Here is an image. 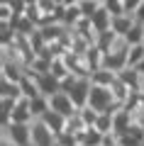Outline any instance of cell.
<instances>
[{
    "instance_id": "ffe728a7",
    "label": "cell",
    "mask_w": 144,
    "mask_h": 146,
    "mask_svg": "<svg viewBox=\"0 0 144 146\" xmlns=\"http://www.w3.org/2000/svg\"><path fill=\"white\" fill-rule=\"evenodd\" d=\"M125 39H127L129 44H142L144 42V25H142V22H134V27L127 32Z\"/></svg>"
},
{
    "instance_id": "7402d4cb",
    "label": "cell",
    "mask_w": 144,
    "mask_h": 146,
    "mask_svg": "<svg viewBox=\"0 0 144 146\" xmlns=\"http://www.w3.org/2000/svg\"><path fill=\"white\" fill-rule=\"evenodd\" d=\"M56 146H78V136L64 129V131L56 134Z\"/></svg>"
},
{
    "instance_id": "4fadbf2b",
    "label": "cell",
    "mask_w": 144,
    "mask_h": 146,
    "mask_svg": "<svg viewBox=\"0 0 144 146\" xmlns=\"http://www.w3.org/2000/svg\"><path fill=\"white\" fill-rule=\"evenodd\" d=\"M29 107H32V115L34 119H42V117L52 110V102H49V95H37V98L29 100Z\"/></svg>"
},
{
    "instance_id": "5b68a950",
    "label": "cell",
    "mask_w": 144,
    "mask_h": 146,
    "mask_svg": "<svg viewBox=\"0 0 144 146\" xmlns=\"http://www.w3.org/2000/svg\"><path fill=\"white\" fill-rule=\"evenodd\" d=\"M134 15L132 12H122V15H115L113 17V27H110V29L115 32V34H120V36H127V32L132 29L134 27Z\"/></svg>"
},
{
    "instance_id": "9a60e30c",
    "label": "cell",
    "mask_w": 144,
    "mask_h": 146,
    "mask_svg": "<svg viewBox=\"0 0 144 146\" xmlns=\"http://www.w3.org/2000/svg\"><path fill=\"white\" fill-rule=\"evenodd\" d=\"M93 83L95 85H103V88H110V85L115 83V78H117V71H110V68H100V71H95L90 76Z\"/></svg>"
},
{
    "instance_id": "8fae6325",
    "label": "cell",
    "mask_w": 144,
    "mask_h": 146,
    "mask_svg": "<svg viewBox=\"0 0 144 146\" xmlns=\"http://www.w3.org/2000/svg\"><path fill=\"white\" fill-rule=\"evenodd\" d=\"M78 144H83V146H100L103 144V131L95 129V127H86V129L78 134Z\"/></svg>"
},
{
    "instance_id": "cb8c5ba5",
    "label": "cell",
    "mask_w": 144,
    "mask_h": 146,
    "mask_svg": "<svg viewBox=\"0 0 144 146\" xmlns=\"http://www.w3.org/2000/svg\"><path fill=\"white\" fill-rule=\"evenodd\" d=\"M103 5L108 7L113 15H122V12H125V3H122V0H105Z\"/></svg>"
},
{
    "instance_id": "83f0119b",
    "label": "cell",
    "mask_w": 144,
    "mask_h": 146,
    "mask_svg": "<svg viewBox=\"0 0 144 146\" xmlns=\"http://www.w3.org/2000/svg\"><path fill=\"white\" fill-rule=\"evenodd\" d=\"M76 3H81V0H64V5H76Z\"/></svg>"
},
{
    "instance_id": "ba28073f",
    "label": "cell",
    "mask_w": 144,
    "mask_h": 146,
    "mask_svg": "<svg viewBox=\"0 0 144 146\" xmlns=\"http://www.w3.org/2000/svg\"><path fill=\"white\" fill-rule=\"evenodd\" d=\"M86 61H88V66H90V71L95 73V71H100V68H105V49L103 46H90L86 51ZM90 73V76H93Z\"/></svg>"
},
{
    "instance_id": "8992f818",
    "label": "cell",
    "mask_w": 144,
    "mask_h": 146,
    "mask_svg": "<svg viewBox=\"0 0 144 146\" xmlns=\"http://www.w3.org/2000/svg\"><path fill=\"white\" fill-rule=\"evenodd\" d=\"M113 17H115V15L108 10V7H105V5H100V7H98V12H95V15L90 17V22H93V27H95V29H98L100 34H103V32H108L110 27H113Z\"/></svg>"
},
{
    "instance_id": "9c48e42d",
    "label": "cell",
    "mask_w": 144,
    "mask_h": 146,
    "mask_svg": "<svg viewBox=\"0 0 144 146\" xmlns=\"http://www.w3.org/2000/svg\"><path fill=\"white\" fill-rule=\"evenodd\" d=\"M42 119L46 122V127H49V129H52L54 134H59V131H64V129H66V119H68V117H64L61 112H56V110H49V112H46V115L42 117Z\"/></svg>"
},
{
    "instance_id": "4dcf8cb0",
    "label": "cell",
    "mask_w": 144,
    "mask_h": 146,
    "mask_svg": "<svg viewBox=\"0 0 144 146\" xmlns=\"http://www.w3.org/2000/svg\"><path fill=\"white\" fill-rule=\"evenodd\" d=\"M54 3H56V5H64V0H54Z\"/></svg>"
},
{
    "instance_id": "1f68e13d",
    "label": "cell",
    "mask_w": 144,
    "mask_h": 146,
    "mask_svg": "<svg viewBox=\"0 0 144 146\" xmlns=\"http://www.w3.org/2000/svg\"><path fill=\"white\" fill-rule=\"evenodd\" d=\"M78 146H83V144H78Z\"/></svg>"
},
{
    "instance_id": "ac0fdd59",
    "label": "cell",
    "mask_w": 144,
    "mask_h": 146,
    "mask_svg": "<svg viewBox=\"0 0 144 146\" xmlns=\"http://www.w3.org/2000/svg\"><path fill=\"white\" fill-rule=\"evenodd\" d=\"M0 95L3 98H15L20 100L22 98V90H20V83H15V80H5V78H0Z\"/></svg>"
},
{
    "instance_id": "3957f363",
    "label": "cell",
    "mask_w": 144,
    "mask_h": 146,
    "mask_svg": "<svg viewBox=\"0 0 144 146\" xmlns=\"http://www.w3.org/2000/svg\"><path fill=\"white\" fill-rule=\"evenodd\" d=\"M0 78H5V80H15V83H20V78L27 73V68L25 66H20L17 61H12L10 56H5L3 54V61H0Z\"/></svg>"
},
{
    "instance_id": "484cf974",
    "label": "cell",
    "mask_w": 144,
    "mask_h": 146,
    "mask_svg": "<svg viewBox=\"0 0 144 146\" xmlns=\"http://www.w3.org/2000/svg\"><path fill=\"white\" fill-rule=\"evenodd\" d=\"M0 146H20V144H15V141H12L10 136H7L5 131H3V136H0Z\"/></svg>"
},
{
    "instance_id": "52a82bcc",
    "label": "cell",
    "mask_w": 144,
    "mask_h": 146,
    "mask_svg": "<svg viewBox=\"0 0 144 146\" xmlns=\"http://www.w3.org/2000/svg\"><path fill=\"white\" fill-rule=\"evenodd\" d=\"M12 122H25V124L34 122V115H32V107H29V100L27 98L17 100L15 110H12Z\"/></svg>"
},
{
    "instance_id": "5bb4252c",
    "label": "cell",
    "mask_w": 144,
    "mask_h": 146,
    "mask_svg": "<svg viewBox=\"0 0 144 146\" xmlns=\"http://www.w3.org/2000/svg\"><path fill=\"white\" fill-rule=\"evenodd\" d=\"M37 80H39V90H42V95H54L56 90H61V83H59V80L54 78L52 73L37 76Z\"/></svg>"
},
{
    "instance_id": "44dd1931",
    "label": "cell",
    "mask_w": 144,
    "mask_h": 146,
    "mask_svg": "<svg viewBox=\"0 0 144 146\" xmlns=\"http://www.w3.org/2000/svg\"><path fill=\"white\" fill-rule=\"evenodd\" d=\"M95 129H100L103 134H110L113 131V112H100L98 122H95Z\"/></svg>"
},
{
    "instance_id": "6da1fadb",
    "label": "cell",
    "mask_w": 144,
    "mask_h": 146,
    "mask_svg": "<svg viewBox=\"0 0 144 146\" xmlns=\"http://www.w3.org/2000/svg\"><path fill=\"white\" fill-rule=\"evenodd\" d=\"M88 105H90V107H95L98 112H115L117 107H122V105L115 100L113 90H110V88H103V85H95V83H93Z\"/></svg>"
},
{
    "instance_id": "d4e9b609",
    "label": "cell",
    "mask_w": 144,
    "mask_h": 146,
    "mask_svg": "<svg viewBox=\"0 0 144 146\" xmlns=\"http://www.w3.org/2000/svg\"><path fill=\"white\" fill-rule=\"evenodd\" d=\"M122 3H125V12H132V15H134V12H137V7L142 5L144 0H122Z\"/></svg>"
},
{
    "instance_id": "4316f807",
    "label": "cell",
    "mask_w": 144,
    "mask_h": 146,
    "mask_svg": "<svg viewBox=\"0 0 144 146\" xmlns=\"http://www.w3.org/2000/svg\"><path fill=\"white\" fill-rule=\"evenodd\" d=\"M134 20H137V22H142V25H144V3H142V5L137 7V12H134Z\"/></svg>"
},
{
    "instance_id": "f1b7e54d",
    "label": "cell",
    "mask_w": 144,
    "mask_h": 146,
    "mask_svg": "<svg viewBox=\"0 0 144 146\" xmlns=\"http://www.w3.org/2000/svg\"><path fill=\"white\" fill-rule=\"evenodd\" d=\"M22 3H25V5H37L39 0H22Z\"/></svg>"
},
{
    "instance_id": "d6a6232c",
    "label": "cell",
    "mask_w": 144,
    "mask_h": 146,
    "mask_svg": "<svg viewBox=\"0 0 144 146\" xmlns=\"http://www.w3.org/2000/svg\"><path fill=\"white\" fill-rule=\"evenodd\" d=\"M100 146H103V144H100Z\"/></svg>"
},
{
    "instance_id": "f546056e",
    "label": "cell",
    "mask_w": 144,
    "mask_h": 146,
    "mask_svg": "<svg viewBox=\"0 0 144 146\" xmlns=\"http://www.w3.org/2000/svg\"><path fill=\"white\" fill-rule=\"evenodd\" d=\"M137 71H139V73H142V76H144V61H142V63H139V66H137Z\"/></svg>"
},
{
    "instance_id": "277c9868",
    "label": "cell",
    "mask_w": 144,
    "mask_h": 146,
    "mask_svg": "<svg viewBox=\"0 0 144 146\" xmlns=\"http://www.w3.org/2000/svg\"><path fill=\"white\" fill-rule=\"evenodd\" d=\"M20 90H22V98H27V100H32V98H37V95H42V90H39V80H37L34 73L27 71L25 76L20 78Z\"/></svg>"
},
{
    "instance_id": "7c38bea8",
    "label": "cell",
    "mask_w": 144,
    "mask_h": 146,
    "mask_svg": "<svg viewBox=\"0 0 144 146\" xmlns=\"http://www.w3.org/2000/svg\"><path fill=\"white\" fill-rule=\"evenodd\" d=\"M49 73H52L54 78L61 83V80H66L73 71L68 68V63H66V58H64V56H54V58H52V71H49Z\"/></svg>"
},
{
    "instance_id": "2e32d148",
    "label": "cell",
    "mask_w": 144,
    "mask_h": 146,
    "mask_svg": "<svg viewBox=\"0 0 144 146\" xmlns=\"http://www.w3.org/2000/svg\"><path fill=\"white\" fill-rule=\"evenodd\" d=\"M83 20V10H81V5H64V17H61V22L64 25H68V27H73L76 22H81Z\"/></svg>"
},
{
    "instance_id": "603a6c76",
    "label": "cell",
    "mask_w": 144,
    "mask_h": 146,
    "mask_svg": "<svg viewBox=\"0 0 144 146\" xmlns=\"http://www.w3.org/2000/svg\"><path fill=\"white\" fill-rule=\"evenodd\" d=\"M78 5H81V10H83V17H88V20H90V17L98 12V7L103 5V3H98V0H81Z\"/></svg>"
},
{
    "instance_id": "30bf717a",
    "label": "cell",
    "mask_w": 144,
    "mask_h": 146,
    "mask_svg": "<svg viewBox=\"0 0 144 146\" xmlns=\"http://www.w3.org/2000/svg\"><path fill=\"white\" fill-rule=\"evenodd\" d=\"M110 90H113L115 100H117L120 105H125V102H127V100H129V98H132V95H134V90L129 88V85L125 83V80L120 78V76H117V78H115V83L110 85Z\"/></svg>"
},
{
    "instance_id": "836d02e7",
    "label": "cell",
    "mask_w": 144,
    "mask_h": 146,
    "mask_svg": "<svg viewBox=\"0 0 144 146\" xmlns=\"http://www.w3.org/2000/svg\"><path fill=\"white\" fill-rule=\"evenodd\" d=\"M142 44H144V42H142Z\"/></svg>"
},
{
    "instance_id": "d6986e66",
    "label": "cell",
    "mask_w": 144,
    "mask_h": 146,
    "mask_svg": "<svg viewBox=\"0 0 144 146\" xmlns=\"http://www.w3.org/2000/svg\"><path fill=\"white\" fill-rule=\"evenodd\" d=\"M78 112H81L83 122H86L88 127H95V122H98V117H100V112H98L95 107H90V105H83V107L78 110Z\"/></svg>"
},
{
    "instance_id": "7a4b0ae2",
    "label": "cell",
    "mask_w": 144,
    "mask_h": 146,
    "mask_svg": "<svg viewBox=\"0 0 144 146\" xmlns=\"http://www.w3.org/2000/svg\"><path fill=\"white\" fill-rule=\"evenodd\" d=\"M49 102H52V110L61 112L64 117H71V115H76V112H78L73 98L66 93V90H56L54 95H49Z\"/></svg>"
},
{
    "instance_id": "e0dca14e",
    "label": "cell",
    "mask_w": 144,
    "mask_h": 146,
    "mask_svg": "<svg viewBox=\"0 0 144 146\" xmlns=\"http://www.w3.org/2000/svg\"><path fill=\"white\" fill-rule=\"evenodd\" d=\"M144 61V44H129L127 49V68H137Z\"/></svg>"
}]
</instances>
